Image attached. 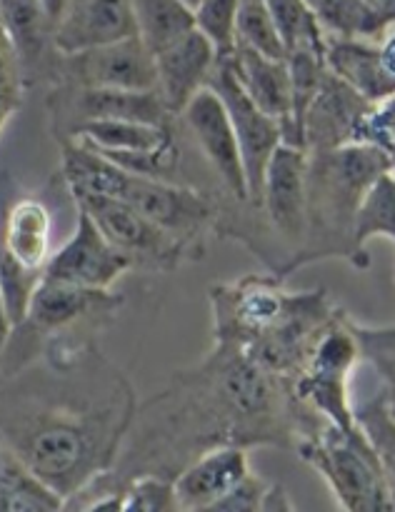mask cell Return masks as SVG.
Here are the masks:
<instances>
[{
  "instance_id": "83f0119b",
  "label": "cell",
  "mask_w": 395,
  "mask_h": 512,
  "mask_svg": "<svg viewBox=\"0 0 395 512\" xmlns=\"http://www.w3.org/2000/svg\"><path fill=\"white\" fill-rule=\"evenodd\" d=\"M355 423L378 455L385 483H388L390 505L395 510V415L390 413L383 395L378 393L355 408Z\"/></svg>"
},
{
  "instance_id": "8d00e7d4",
  "label": "cell",
  "mask_w": 395,
  "mask_h": 512,
  "mask_svg": "<svg viewBox=\"0 0 395 512\" xmlns=\"http://www.w3.org/2000/svg\"><path fill=\"white\" fill-rule=\"evenodd\" d=\"M260 510L263 512H290V510H295V505L290 503V498H288V493H285L283 485H268Z\"/></svg>"
},
{
  "instance_id": "1f68e13d",
  "label": "cell",
  "mask_w": 395,
  "mask_h": 512,
  "mask_svg": "<svg viewBox=\"0 0 395 512\" xmlns=\"http://www.w3.org/2000/svg\"><path fill=\"white\" fill-rule=\"evenodd\" d=\"M108 485V478L103 475ZM118 488L120 510H143V512H168L178 510L173 495V480L160 478V475H135V478L123 480V483L113 485Z\"/></svg>"
},
{
  "instance_id": "8fae6325",
  "label": "cell",
  "mask_w": 395,
  "mask_h": 512,
  "mask_svg": "<svg viewBox=\"0 0 395 512\" xmlns=\"http://www.w3.org/2000/svg\"><path fill=\"white\" fill-rule=\"evenodd\" d=\"M48 110L58 140L70 138L78 125L90 120H140L153 125H173L175 120L160 100L158 90L55 85L48 95Z\"/></svg>"
},
{
  "instance_id": "484cf974",
  "label": "cell",
  "mask_w": 395,
  "mask_h": 512,
  "mask_svg": "<svg viewBox=\"0 0 395 512\" xmlns=\"http://www.w3.org/2000/svg\"><path fill=\"white\" fill-rule=\"evenodd\" d=\"M138 35L153 55L195 28L193 8L183 0H130Z\"/></svg>"
},
{
  "instance_id": "7bdbcfd3",
  "label": "cell",
  "mask_w": 395,
  "mask_h": 512,
  "mask_svg": "<svg viewBox=\"0 0 395 512\" xmlns=\"http://www.w3.org/2000/svg\"><path fill=\"white\" fill-rule=\"evenodd\" d=\"M385 153H388V168H390V173L395 175V140L388 145V148H385Z\"/></svg>"
},
{
  "instance_id": "d4e9b609",
  "label": "cell",
  "mask_w": 395,
  "mask_h": 512,
  "mask_svg": "<svg viewBox=\"0 0 395 512\" xmlns=\"http://www.w3.org/2000/svg\"><path fill=\"white\" fill-rule=\"evenodd\" d=\"M70 138L88 140L103 150H150L175 138L173 125H153L140 120H90L75 128Z\"/></svg>"
},
{
  "instance_id": "30bf717a",
  "label": "cell",
  "mask_w": 395,
  "mask_h": 512,
  "mask_svg": "<svg viewBox=\"0 0 395 512\" xmlns=\"http://www.w3.org/2000/svg\"><path fill=\"white\" fill-rule=\"evenodd\" d=\"M53 85H80V88L115 90H155V55L140 35L78 50L58 53L50 75Z\"/></svg>"
},
{
  "instance_id": "ffe728a7",
  "label": "cell",
  "mask_w": 395,
  "mask_h": 512,
  "mask_svg": "<svg viewBox=\"0 0 395 512\" xmlns=\"http://www.w3.org/2000/svg\"><path fill=\"white\" fill-rule=\"evenodd\" d=\"M248 473V450L240 445H218L205 450L173 478L178 510H213Z\"/></svg>"
},
{
  "instance_id": "836d02e7",
  "label": "cell",
  "mask_w": 395,
  "mask_h": 512,
  "mask_svg": "<svg viewBox=\"0 0 395 512\" xmlns=\"http://www.w3.org/2000/svg\"><path fill=\"white\" fill-rule=\"evenodd\" d=\"M25 88H28V83H25L18 48H15L13 38L8 35L5 25L0 23V103L20 108Z\"/></svg>"
},
{
  "instance_id": "d590c367",
  "label": "cell",
  "mask_w": 395,
  "mask_h": 512,
  "mask_svg": "<svg viewBox=\"0 0 395 512\" xmlns=\"http://www.w3.org/2000/svg\"><path fill=\"white\" fill-rule=\"evenodd\" d=\"M265 490H268V483H265L260 475H255L250 470L218 505H215V512H260V505H263Z\"/></svg>"
},
{
  "instance_id": "e575fe53",
  "label": "cell",
  "mask_w": 395,
  "mask_h": 512,
  "mask_svg": "<svg viewBox=\"0 0 395 512\" xmlns=\"http://www.w3.org/2000/svg\"><path fill=\"white\" fill-rule=\"evenodd\" d=\"M395 140V95L373 105L368 115L358 123L353 135V143H370L378 148H388Z\"/></svg>"
},
{
  "instance_id": "ee69618b",
  "label": "cell",
  "mask_w": 395,
  "mask_h": 512,
  "mask_svg": "<svg viewBox=\"0 0 395 512\" xmlns=\"http://www.w3.org/2000/svg\"><path fill=\"white\" fill-rule=\"evenodd\" d=\"M183 3H185V5H190V8H195V5H198L200 0H183Z\"/></svg>"
},
{
  "instance_id": "74e56055",
  "label": "cell",
  "mask_w": 395,
  "mask_h": 512,
  "mask_svg": "<svg viewBox=\"0 0 395 512\" xmlns=\"http://www.w3.org/2000/svg\"><path fill=\"white\" fill-rule=\"evenodd\" d=\"M380 50V60H383L385 70L395 78V30H390L388 35L383 38V43L378 45Z\"/></svg>"
},
{
  "instance_id": "7c38bea8",
  "label": "cell",
  "mask_w": 395,
  "mask_h": 512,
  "mask_svg": "<svg viewBox=\"0 0 395 512\" xmlns=\"http://www.w3.org/2000/svg\"><path fill=\"white\" fill-rule=\"evenodd\" d=\"M120 198L153 220L165 233L188 243L195 253L203 250L200 238L208 230H215L220 215V208L210 195L178 180L143 178L130 173Z\"/></svg>"
},
{
  "instance_id": "d6a6232c",
  "label": "cell",
  "mask_w": 395,
  "mask_h": 512,
  "mask_svg": "<svg viewBox=\"0 0 395 512\" xmlns=\"http://www.w3.org/2000/svg\"><path fill=\"white\" fill-rule=\"evenodd\" d=\"M240 0H200L193 8L195 28L210 40L218 58L235 50V18Z\"/></svg>"
},
{
  "instance_id": "9c48e42d",
  "label": "cell",
  "mask_w": 395,
  "mask_h": 512,
  "mask_svg": "<svg viewBox=\"0 0 395 512\" xmlns=\"http://www.w3.org/2000/svg\"><path fill=\"white\" fill-rule=\"evenodd\" d=\"M338 313L340 308L325 290H295L288 313L263 338L250 343L245 353L263 370L293 383Z\"/></svg>"
},
{
  "instance_id": "ab89813d",
  "label": "cell",
  "mask_w": 395,
  "mask_h": 512,
  "mask_svg": "<svg viewBox=\"0 0 395 512\" xmlns=\"http://www.w3.org/2000/svg\"><path fill=\"white\" fill-rule=\"evenodd\" d=\"M10 330H13V323H10L8 313H5L3 298H0V358H3V348L10 338Z\"/></svg>"
},
{
  "instance_id": "ac0fdd59",
  "label": "cell",
  "mask_w": 395,
  "mask_h": 512,
  "mask_svg": "<svg viewBox=\"0 0 395 512\" xmlns=\"http://www.w3.org/2000/svg\"><path fill=\"white\" fill-rule=\"evenodd\" d=\"M370 110H373L370 100L355 93L348 83L328 70L303 115L300 133H303L305 153H323L353 143L355 128Z\"/></svg>"
},
{
  "instance_id": "4dcf8cb0",
  "label": "cell",
  "mask_w": 395,
  "mask_h": 512,
  "mask_svg": "<svg viewBox=\"0 0 395 512\" xmlns=\"http://www.w3.org/2000/svg\"><path fill=\"white\" fill-rule=\"evenodd\" d=\"M353 333L360 343V355L373 365L383 383L380 395H383L385 405L395 415V325L370 328V325H360L353 320Z\"/></svg>"
},
{
  "instance_id": "2e32d148",
  "label": "cell",
  "mask_w": 395,
  "mask_h": 512,
  "mask_svg": "<svg viewBox=\"0 0 395 512\" xmlns=\"http://www.w3.org/2000/svg\"><path fill=\"white\" fill-rule=\"evenodd\" d=\"M305 170L308 153L298 145L280 143L265 165L260 200L253 208L265 215L270 230L280 235L290 255L300 248L305 235Z\"/></svg>"
},
{
  "instance_id": "cb8c5ba5",
  "label": "cell",
  "mask_w": 395,
  "mask_h": 512,
  "mask_svg": "<svg viewBox=\"0 0 395 512\" xmlns=\"http://www.w3.org/2000/svg\"><path fill=\"white\" fill-rule=\"evenodd\" d=\"M373 238H388L395 243V175L390 170L370 185L355 215L353 243L355 253L365 265H370L365 245Z\"/></svg>"
},
{
  "instance_id": "f546056e",
  "label": "cell",
  "mask_w": 395,
  "mask_h": 512,
  "mask_svg": "<svg viewBox=\"0 0 395 512\" xmlns=\"http://www.w3.org/2000/svg\"><path fill=\"white\" fill-rule=\"evenodd\" d=\"M235 43H243L270 58H288L283 38L265 0H240L235 18Z\"/></svg>"
},
{
  "instance_id": "7402d4cb",
  "label": "cell",
  "mask_w": 395,
  "mask_h": 512,
  "mask_svg": "<svg viewBox=\"0 0 395 512\" xmlns=\"http://www.w3.org/2000/svg\"><path fill=\"white\" fill-rule=\"evenodd\" d=\"M233 73L238 78L240 88L248 93V98L258 105L263 113L275 118L280 128H288L290 123V73L288 60L270 58L258 53L243 43H235V50L228 55Z\"/></svg>"
},
{
  "instance_id": "44dd1931",
  "label": "cell",
  "mask_w": 395,
  "mask_h": 512,
  "mask_svg": "<svg viewBox=\"0 0 395 512\" xmlns=\"http://www.w3.org/2000/svg\"><path fill=\"white\" fill-rule=\"evenodd\" d=\"M325 65L355 93L373 105L395 95V78L385 70L378 45L365 38H330L325 35Z\"/></svg>"
},
{
  "instance_id": "ba28073f",
  "label": "cell",
  "mask_w": 395,
  "mask_h": 512,
  "mask_svg": "<svg viewBox=\"0 0 395 512\" xmlns=\"http://www.w3.org/2000/svg\"><path fill=\"white\" fill-rule=\"evenodd\" d=\"M295 290L285 288L278 273H250L233 283L210 288L215 343H228L245 350L263 338L288 313Z\"/></svg>"
},
{
  "instance_id": "7a4b0ae2",
  "label": "cell",
  "mask_w": 395,
  "mask_h": 512,
  "mask_svg": "<svg viewBox=\"0 0 395 512\" xmlns=\"http://www.w3.org/2000/svg\"><path fill=\"white\" fill-rule=\"evenodd\" d=\"M38 360L0 378V440L65 505L113 470L138 398L88 338H50Z\"/></svg>"
},
{
  "instance_id": "3957f363",
  "label": "cell",
  "mask_w": 395,
  "mask_h": 512,
  "mask_svg": "<svg viewBox=\"0 0 395 512\" xmlns=\"http://www.w3.org/2000/svg\"><path fill=\"white\" fill-rule=\"evenodd\" d=\"M388 170V153L370 143H345L323 153H308L305 235L280 268V278L288 280L293 270L330 258L348 260L358 270L368 268L355 253V215L370 185Z\"/></svg>"
},
{
  "instance_id": "4316f807",
  "label": "cell",
  "mask_w": 395,
  "mask_h": 512,
  "mask_svg": "<svg viewBox=\"0 0 395 512\" xmlns=\"http://www.w3.org/2000/svg\"><path fill=\"white\" fill-rule=\"evenodd\" d=\"M315 23L330 38L373 40L388 30V25L365 5V0H305Z\"/></svg>"
},
{
  "instance_id": "5bb4252c",
  "label": "cell",
  "mask_w": 395,
  "mask_h": 512,
  "mask_svg": "<svg viewBox=\"0 0 395 512\" xmlns=\"http://www.w3.org/2000/svg\"><path fill=\"white\" fill-rule=\"evenodd\" d=\"M178 118H183L195 145L200 148L203 158L208 160L210 170L218 178L220 190L233 203L250 205L243 155H240V145L238 138H235L233 123L228 118V110H225L218 93L205 85L200 93L193 95V100L185 105Z\"/></svg>"
},
{
  "instance_id": "4fadbf2b",
  "label": "cell",
  "mask_w": 395,
  "mask_h": 512,
  "mask_svg": "<svg viewBox=\"0 0 395 512\" xmlns=\"http://www.w3.org/2000/svg\"><path fill=\"white\" fill-rule=\"evenodd\" d=\"M208 88H213L215 93H218L225 110H228V118L230 123H233L235 138H238L240 145V155H243L250 205L255 208L260 200V185H263L265 165H268L273 150L283 143V128H280L278 120L270 118L268 113H263V110L248 98V93L240 88L228 55L215 60Z\"/></svg>"
},
{
  "instance_id": "e0dca14e",
  "label": "cell",
  "mask_w": 395,
  "mask_h": 512,
  "mask_svg": "<svg viewBox=\"0 0 395 512\" xmlns=\"http://www.w3.org/2000/svg\"><path fill=\"white\" fill-rule=\"evenodd\" d=\"M130 35H138L130 0H65L53 25V45L63 55Z\"/></svg>"
},
{
  "instance_id": "8992f818",
  "label": "cell",
  "mask_w": 395,
  "mask_h": 512,
  "mask_svg": "<svg viewBox=\"0 0 395 512\" xmlns=\"http://www.w3.org/2000/svg\"><path fill=\"white\" fill-rule=\"evenodd\" d=\"M363 360L360 343L353 333V318L340 310L315 343L308 363L293 380L295 398L328 423L355 430V408L350 403V375Z\"/></svg>"
},
{
  "instance_id": "6da1fadb",
  "label": "cell",
  "mask_w": 395,
  "mask_h": 512,
  "mask_svg": "<svg viewBox=\"0 0 395 512\" xmlns=\"http://www.w3.org/2000/svg\"><path fill=\"white\" fill-rule=\"evenodd\" d=\"M325 418L300 403L293 383L260 368L245 350L215 343L195 368L135 410L123 450L105 478L135 475L173 480L190 460L218 445H275L293 450Z\"/></svg>"
},
{
  "instance_id": "9a60e30c",
  "label": "cell",
  "mask_w": 395,
  "mask_h": 512,
  "mask_svg": "<svg viewBox=\"0 0 395 512\" xmlns=\"http://www.w3.org/2000/svg\"><path fill=\"white\" fill-rule=\"evenodd\" d=\"M75 210L78 215H75L73 235L55 253H50L43 278L83 285V288L110 290L125 273L133 270V263L100 233L85 210Z\"/></svg>"
},
{
  "instance_id": "b9f144b4",
  "label": "cell",
  "mask_w": 395,
  "mask_h": 512,
  "mask_svg": "<svg viewBox=\"0 0 395 512\" xmlns=\"http://www.w3.org/2000/svg\"><path fill=\"white\" fill-rule=\"evenodd\" d=\"M63 3H65V0H43V5H45V10H48L50 20H53V25H55V18L60 15V8H63Z\"/></svg>"
},
{
  "instance_id": "52a82bcc",
  "label": "cell",
  "mask_w": 395,
  "mask_h": 512,
  "mask_svg": "<svg viewBox=\"0 0 395 512\" xmlns=\"http://www.w3.org/2000/svg\"><path fill=\"white\" fill-rule=\"evenodd\" d=\"M75 208L90 215L100 233L130 258L133 270L145 273H173L178 270L190 253H195L188 243L173 238L163 228L145 218L140 210L125 203L123 198L93 193H70ZM198 255V253H195Z\"/></svg>"
},
{
  "instance_id": "d6986e66",
  "label": "cell",
  "mask_w": 395,
  "mask_h": 512,
  "mask_svg": "<svg viewBox=\"0 0 395 512\" xmlns=\"http://www.w3.org/2000/svg\"><path fill=\"white\" fill-rule=\"evenodd\" d=\"M218 53L198 28L155 53V90L168 113L178 118L195 93L208 85Z\"/></svg>"
},
{
  "instance_id": "277c9868",
  "label": "cell",
  "mask_w": 395,
  "mask_h": 512,
  "mask_svg": "<svg viewBox=\"0 0 395 512\" xmlns=\"http://www.w3.org/2000/svg\"><path fill=\"white\" fill-rule=\"evenodd\" d=\"M295 455L328 483L338 505L350 512L393 510L383 468L363 430L323 423L293 445Z\"/></svg>"
},
{
  "instance_id": "5b68a950",
  "label": "cell",
  "mask_w": 395,
  "mask_h": 512,
  "mask_svg": "<svg viewBox=\"0 0 395 512\" xmlns=\"http://www.w3.org/2000/svg\"><path fill=\"white\" fill-rule=\"evenodd\" d=\"M50 230L53 220L43 200L35 195L5 198L0 193V298L13 325L25 318L33 290L43 278Z\"/></svg>"
},
{
  "instance_id": "603a6c76",
  "label": "cell",
  "mask_w": 395,
  "mask_h": 512,
  "mask_svg": "<svg viewBox=\"0 0 395 512\" xmlns=\"http://www.w3.org/2000/svg\"><path fill=\"white\" fill-rule=\"evenodd\" d=\"M63 508V500L0 440V512H48Z\"/></svg>"
},
{
  "instance_id": "f1b7e54d",
  "label": "cell",
  "mask_w": 395,
  "mask_h": 512,
  "mask_svg": "<svg viewBox=\"0 0 395 512\" xmlns=\"http://www.w3.org/2000/svg\"><path fill=\"white\" fill-rule=\"evenodd\" d=\"M270 15H273L278 33L283 38L285 50H315L323 53L325 35L315 23L313 13L305 0H265Z\"/></svg>"
},
{
  "instance_id": "f35d334b",
  "label": "cell",
  "mask_w": 395,
  "mask_h": 512,
  "mask_svg": "<svg viewBox=\"0 0 395 512\" xmlns=\"http://www.w3.org/2000/svg\"><path fill=\"white\" fill-rule=\"evenodd\" d=\"M365 5H368L388 28L395 25V0H365Z\"/></svg>"
},
{
  "instance_id": "60d3db41",
  "label": "cell",
  "mask_w": 395,
  "mask_h": 512,
  "mask_svg": "<svg viewBox=\"0 0 395 512\" xmlns=\"http://www.w3.org/2000/svg\"><path fill=\"white\" fill-rule=\"evenodd\" d=\"M15 110H18V108H13V105L0 103V133H3V128L8 125V120L15 115Z\"/></svg>"
}]
</instances>
